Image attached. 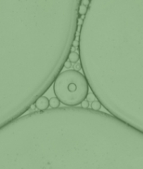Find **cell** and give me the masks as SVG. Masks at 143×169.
I'll return each mask as SVG.
<instances>
[{"mask_svg": "<svg viewBox=\"0 0 143 169\" xmlns=\"http://www.w3.org/2000/svg\"><path fill=\"white\" fill-rule=\"evenodd\" d=\"M78 41L95 97L109 114L143 134V33L110 0H90Z\"/></svg>", "mask_w": 143, "mask_h": 169, "instance_id": "cell-1", "label": "cell"}, {"mask_svg": "<svg viewBox=\"0 0 143 169\" xmlns=\"http://www.w3.org/2000/svg\"><path fill=\"white\" fill-rule=\"evenodd\" d=\"M54 94L67 106H77L88 96L89 84L86 76L75 69L61 71L53 82Z\"/></svg>", "mask_w": 143, "mask_h": 169, "instance_id": "cell-2", "label": "cell"}, {"mask_svg": "<svg viewBox=\"0 0 143 169\" xmlns=\"http://www.w3.org/2000/svg\"><path fill=\"white\" fill-rule=\"evenodd\" d=\"M35 108L38 110H47L49 108V99L47 96H40L39 98L36 99V101L35 102Z\"/></svg>", "mask_w": 143, "mask_h": 169, "instance_id": "cell-3", "label": "cell"}, {"mask_svg": "<svg viewBox=\"0 0 143 169\" xmlns=\"http://www.w3.org/2000/svg\"><path fill=\"white\" fill-rule=\"evenodd\" d=\"M80 59V55L75 53V51H71L68 55V60L71 62L72 64H76Z\"/></svg>", "mask_w": 143, "mask_h": 169, "instance_id": "cell-4", "label": "cell"}, {"mask_svg": "<svg viewBox=\"0 0 143 169\" xmlns=\"http://www.w3.org/2000/svg\"><path fill=\"white\" fill-rule=\"evenodd\" d=\"M61 102L57 97H51L49 99V106L51 108H58L60 106Z\"/></svg>", "mask_w": 143, "mask_h": 169, "instance_id": "cell-5", "label": "cell"}, {"mask_svg": "<svg viewBox=\"0 0 143 169\" xmlns=\"http://www.w3.org/2000/svg\"><path fill=\"white\" fill-rule=\"evenodd\" d=\"M101 103L98 100H94L92 101V104H91V109L95 110V111H100L101 108Z\"/></svg>", "mask_w": 143, "mask_h": 169, "instance_id": "cell-6", "label": "cell"}, {"mask_svg": "<svg viewBox=\"0 0 143 169\" xmlns=\"http://www.w3.org/2000/svg\"><path fill=\"white\" fill-rule=\"evenodd\" d=\"M87 9H88V7L84 6V5L81 4V3H80V5L78 7V14H79V16L86 15V12H87Z\"/></svg>", "mask_w": 143, "mask_h": 169, "instance_id": "cell-7", "label": "cell"}, {"mask_svg": "<svg viewBox=\"0 0 143 169\" xmlns=\"http://www.w3.org/2000/svg\"><path fill=\"white\" fill-rule=\"evenodd\" d=\"M80 105H81V108H88L89 103H88V101H87V100H85V101H83Z\"/></svg>", "mask_w": 143, "mask_h": 169, "instance_id": "cell-8", "label": "cell"}, {"mask_svg": "<svg viewBox=\"0 0 143 169\" xmlns=\"http://www.w3.org/2000/svg\"><path fill=\"white\" fill-rule=\"evenodd\" d=\"M72 65L71 62H70L68 59L66 60V62L64 63V67H65V68H68V69H69V68H71V67H72Z\"/></svg>", "mask_w": 143, "mask_h": 169, "instance_id": "cell-9", "label": "cell"}, {"mask_svg": "<svg viewBox=\"0 0 143 169\" xmlns=\"http://www.w3.org/2000/svg\"><path fill=\"white\" fill-rule=\"evenodd\" d=\"M81 4L84 5V6L88 7L89 4H90V0H81Z\"/></svg>", "mask_w": 143, "mask_h": 169, "instance_id": "cell-10", "label": "cell"}, {"mask_svg": "<svg viewBox=\"0 0 143 169\" xmlns=\"http://www.w3.org/2000/svg\"><path fill=\"white\" fill-rule=\"evenodd\" d=\"M82 67H81V65H80V64H76V67H75V70H79V69L80 68H81Z\"/></svg>", "mask_w": 143, "mask_h": 169, "instance_id": "cell-11", "label": "cell"}]
</instances>
